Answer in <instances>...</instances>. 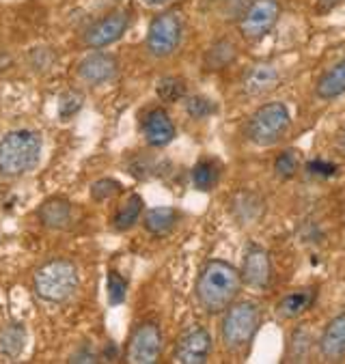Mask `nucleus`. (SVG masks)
<instances>
[{
  "label": "nucleus",
  "mask_w": 345,
  "mask_h": 364,
  "mask_svg": "<svg viewBox=\"0 0 345 364\" xmlns=\"http://www.w3.org/2000/svg\"><path fill=\"white\" fill-rule=\"evenodd\" d=\"M242 278L240 272L229 265L227 261H207L201 269V276L196 280V298L203 311L207 313H223L227 311L235 296L240 294Z\"/></svg>",
  "instance_id": "obj_1"
},
{
  "label": "nucleus",
  "mask_w": 345,
  "mask_h": 364,
  "mask_svg": "<svg viewBox=\"0 0 345 364\" xmlns=\"http://www.w3.org/2000/svg\"><path fill=\"white\" fill-rule=\"evenodd\" d=\"M41 156V138L31 129H16L0 140V175L20 177L33 171Z\"/></svg>",
  "instance_id": "obj_2"
},
{
  "label": "nucleus",
  "mask_w": 345,
  "mask_h": 364,
  "mask_svg": "<svg viewBox=\"0 0 345 364\" xmlns=\"http://www.w3.org/2000/svg\"><path fill=\"white\" fill-rule=\"evenodd\" d=\"M35 294L52 304L67 302L78 289V269L67 259H52L35 272Z\"/></svg>",
  "instance_id": "obj_3"
},
{
  "label": "nucleus",
  "mask_w": 345,
  "mask_h": 364,
  "mask_svg": "<svg viewBox=\"0 0 345 364\" xmlns=\"http://www.w3.org/2000/svg\"><path fill=\"white\" fill-rule=\"evenodd\" d=\"M259 321H261V311L257 304H253V302L231 304L225 313V319H223V343H225V347L231 351L244 349L253 341V336L259 328Z\"/></svg>",
  "instance_id": "obj_4"
},
{
  "label": "nucleus",
  "mask_w": 345,
  "mask_h": 364,
  "mask_svg": "<svg viewBox=\"0 0 345 364\" xmlns=\"http://www.w3.org/2000/svg\"><path fill=\"white\" fill-rule=\"evenodd\" d=\"M292 123L290 110L285 104L281 102H272L261 106L246 125V136L255 142L261 144V147H267V144H274L276 140H281L283 134L287 132Z\"/></svg>",
  "instance_id": "obj_5"
},
{
  "label": "nucleus",
  "mask_w": 345,
  "mask_h": 364,
  "mask_svg": "<svg viewBox=\"0 0 345 364\" xmlns=\"http://www.w3.org/2000/svg\"><path fill=\"white\" fill-rule=\"evenodd\" d=\"M181 33H184V26L177 14L166 11V14L156 16L149 24L147 39H145L149 54L158 58L171 56L181 43Z\"/></svg>",
  "instance_id": "obj_6"
},
{
  "label": "nucleus",
  "mask_w": 345,
  "mask_h": 364,
  "mask_svg": "<svg viewBox=\"0 0 345 364\" xmlns=\"http://www.w3.org/2000/svg\"><path fill=\"white\" fill-rule=\"evenodd\" d=\"M279 16H281V7L276 0H253L240 20L242 37L248 41H259L272 31Z\"/></svg>",
  "instance_id": "obj_7"
},
{
  "label": "nucleus",
  "mask_w": 345,
  "mask_h": 364,
  "mask_svg": "<svg viewBox=\"0 0 345 364\" xmlns=\"http://www.w3.org/2000/svg\"><path fill=\"white\" fill-rule=\"evenodd\" d=\"M162 334L156 323H141L129 338L127 360L134 364H154L160 358Z\"/></svg>",
  "instance_id": "obj_8"
},
{
  "label": "nucleus",
  "mask_w": 345,
  "mask_h": 364,
  "mask_svg": "<svg viewBox=\"0 0 345 364\" xmlns=\"http://www.w3.org/2000/svg\"><path fill=\"white\" fill-rule=\"evenodd\" d=\"M127 26H129V16L125 11H112L87 28L85 43L93 50L106 48V46L115 43L117 39H121L123 33L127 31Z\"/></svg>",
  "instance_id": "obj_9"
},
{
  "label": "nucleus",
  "mask_w": 345,
  "mask_h": 364,
  "mask_svg": "<svg viewBox=\"0 0 345 364\" xmlns=\"http://www.w3.org/2000/svg\"><path fill=\"white\" fill-rule=\"evenodd\" d=\"M210 353H212L210 332L203 328H194L179 338V343L173 351V358H175V362H181V364H203V362H207Z\"/></svg>",
  "instance_id": "obj_10"
},
{
  "label": "nucleus",
  "mask_w": 345,
  "mask_h": 364,
  "mask_svg": "<svg viewBox=\"0 0 345 364\" xmlns=\"http://www.w3.org/2000/svg\"><path fill=\"white\" fill-rule=\"evenodd\" d=\"M115 74H117V60L104 52H93L87 58H83L78 65V78L91 87L112 80Z\"/></svg>",
  "instance_id": "obj_11"
},
{
  "label": "nucleus",
  "mask_w": 345,
  "mask_h": 364,
  "mask_svg": "<svg viewBox=\"0 0 345 364\" xmlns=\"http://www.w3.org/2000/svg\"><path fill=\"white\" fill-rule=\"evenodd\" d=\"M240 278L253 289H265L270 282V257L263 248H248Z\"/></svg>",
  "instance_id": "obj_12"
},
{
  "label": "nucleus",
  "mask_w": 345,
  "mask_h": 364,
  "mask_svg": "<svg viewBox=\"0 0 345 364\" xmlns=\"http://www.w3.org/2000/svg\"><path fill=\"white\" fill-rule=\"evenodd\" d=\"M143 136L152 147H166L175 138V125L166 110L156 108L143 119Z\"/></svg>",
  "instance_id": "obj_13"
},
{
  "label": "nucleus",
  "mask_w": 345,
  "mask_h": 364,
  "mask_svg": "<svg viewBox=\"0 0 345 364\" xmlns=\"http://www.w3.org/2000/svg\"><path fill=\"white\" fill-rule=\"evenodd\" d=\"M279 80H281V74H279V69H276L274 65L257 63L246 71L242 87H244V91L248 95H263V93L272 91L276 85H279Z\"/></svg>",
  "instance_id": "obj_14"
},
{
  "label": "nucleus",
  "mask_w": 345,
  "mask_h": 364,
  "mask_svg": "<svg viewBox=\"0 0 345 364\" xmlns=\"http://www.w3.org/2000/svg\"><path fill=\"white\" fill-rule=\"evenodd\" d=\"M37 218L39 223L48 229H67L72 225V205H69L65 198H48L39 205L37 209Z\"/></svg>",
  "instance_id": "obj_15"
},
{
  "label": "nucleus",
  "mask_w": 345,
  "mask_h": 364,
  "mask_svg": "<svg viewBox=\"0 0 345 364\" xmlns=\"http://www.w3.org/2000/svg\"><path fill=\"white\" fill-rule=\"evenodd\" d=\"M319 349H322V355L328 360H339L345 355V315L334 317L326 326L322 341H319Z\"/></svg>",
  "instance_id": "obj_16"
},
{
  "label": "nucleus",
  "mask_w": 345,
  "mask_h": 364,
  "mask_svg": "<svg viewBox=\"0 0 345 364\" xmlns=\"http://www.w3.org/2000/svg\"><path fill=\"white\" fill-rule=\"evenodd\" d=\"M345 93V58L330 67L317 82V97L319 100H334Z\"/></svg>",
  "instance_id": "obj_17"
},
{
  "label": "nucleus",
  "mask_w": 345,
  "mask_h": 364,
  "mask_svg": "<svg viewBox=\"0 0 345 364\" xmlns=\"http://www.w3.org/2000/svg\"><path fill=\"white\" fill-rule=\"evenodd\" d=\"M26 345V330L20 323H9L0 330V355L16 360Z\"/></svg>",
  "instance_id": "obj_18"
},
{
  "label": "nucleus",
  "mask_w": 345,
  "mask_h": 364,
  "mask_svg": "<svg viewBox=\"0 0 345 364\" xmlns=\"http://www.w3.org/2000/svg\"><path fill=\"white\" fill-rule=\"evenodd\" d=\"M179 220V213L173 207H156L145 213V229L154 235H166Z\"/></svg>",
  "instance_id": "obj_19"
},
{
  "label": "nucleus",
  "mask_w": 345,
  "mask_h": 364,
  "mask_svg": "<svg viewBox=\"0 0 345 364\" xmlns=\"http://www.w3.org/2000/svg\"><path fill=\"white\" fill-rule=\"evenodd\" d=\"M315 298V289H304V291H296V294H290L281 300L279 304V315L285 319H294L298 315H302Z\"/></svg>",
  "instance_id": "obj_20"
},
{
  "label": "nucleus",
  "mask_w": 345,
  "mask_h": 364,
  "mask_svg": "<svg viewBox=\"0 0 345 364\" xmlns=\"http://www.w3.org/2000/svg\"><path fill=\"white\" fill-rule=\"evenodd\" d=\"M218 179H221V166L214 160H201L194 166V171H192L194 188L196 190H203V192L214 190V186L218 183Z\"/></svg>",
  "instance_id": "obj_21"
},
{
  "label": "nucleus",
  "mask_w": 345,
  "mask_h": 364,
  "mask_svg": "<svg viewBox=\"0 0 345 364\" xmlns=\"http://www.w3.org/2000/svg\"><path fill=\"white\" fill-rule=\"evenodd\" d=\"M141 213H143V198L134 194L121 205V209L112 218V225L117 231H127L129 227H134V223L138 220V215Z\"/></svg>",
  "instance_id": "obj_22"
},
{
  "label": "nucleus",
  "mask_w": 345,
  "mask_h": 364,
  "mask_svg": "<svg viewBox=\"0 0 345 364\" xmlns=\"http://www.w3.org/2000/svg\"><path fill=\"white\" fill-rule=\"evenodd\" d=\"M83 104H85V95L80 91H65L58 97V117H60V121L74 119L80 112Z\"/></svg>",
  "instance_id": "obj_23"
},
{
  "label": "nucleus",
  "mask_w": 345,
  "mask_h": 364,
  "mask_svg": "<svg viewBox=\"0 0 345 364\" xmlns=\"http://www.w3.org/2000/svg\"><path fill=\"white\" fill-rule=\"evenodd\" d=\"M156 93L162 102H179L186 95V80L181 78H162L156 87Z\"/></svg>",
  "instance_id": "obj_24"
},
{
  "label": "nucleus",
  "mask_w": 345,
  "mask_h": 364,
  "mask_svg": "<svg viewBox=\"0 0 345 364\" xmlns=\"http://www.w3.org/2000/svg\"><path fill=\"white\" fill-rule=\"evenodd\" d=\"M235 56V48L229 41H218L210 52H207L205 63L210 65V69H221L225 65H229Z\"/></svg>",
  "instance_id": "obj_25"
},
{
  "label": "nucleus",
  "mask_w": 345,
  "mask_h": 364,
  "mask_svg": "<svg viewBox=\"0 0 345 364\" xmlns=\"http://www.w3.org/2000/svg\"><path fill=\"white\" fill-rule=\"evenodd\" d=\"M127 168H129V173H132L134 177H138V179H149V177L156 175V171H160L158 160H156L154 156H143V154H141V156H134Z\"/></svg>",
  "instance_id": "obj_26"
},
{
  "label": "nucleus",
  "mask_w": 345,
  "mask_h": 364,
  "mask_svg": "<svg viewBox=\"0 0 345 364\" xmlns=\"http://www.w3.org/2000/svg\"><path fill=\"white\" fill-rule=\"evenodd\" d=\"M186 110H188V114H190L192 119H207L210 114L216 112V106H214L212 100H207V97H203V95H192V97H188V102H186Z\"/></svg>",
  "instance_id": "obj_27"
},
{
  "label": "nucleus",
  "mask_w": 345,
  "mask_h": 364,
  "mask_svg": "<svg viewBox=\"0 0 345 364\" xmlns=\"http://www.w3.org/2000/svg\"><path fill=\"white\" fill-rule=\"evenodd\" d=\"M127 294V280L119 272H108V300L110 304H121Z\"/></svg>",
  "instance_id": "obj_28"
},
{
  "label": "nucleus",
  "mask_w": 345,
  "mask_h": 364,
  "mask_svg": "<svg viewBox=\"0 0 345 364\" xmlns=\"http://www.w3.org/2000/svg\"><path fill=\"white\" fill-rule=\"evenodd\" d=\"M274 171L279 173L281 177H285V179L294 177L296 171H298V154L292 151V149L283 151L279 158H276V162H274Z\"/></svg>",
  "instance_id": "obj_29"
},
{
  "label": "nucleus",
  "mask_w": 345,
  "mask_h": 364,
  "mask_svg": "<svg viewBox=\"0 0 345 364\" xmlns=\"http://www.w3.org/2000/svg\"><path fill=\"white\" fill-rule=\"evenodd\" d=\"M121 190V183L115 181V179H100L91 186V198L93 200H108L112 198L115 194H119Z\"/></svg>",
  "instance_id": "obj_30"
},
{
  "label": "nucleus",
  "mask_w": 345,
  "mask_h": 364,
  "mask_svg": "<svg viewBox=\"0 0 345 364\" xmlns=\"http://www.w3.org/2000/svg\"><path fill=\"white\" fill-rule=\"evenodd\" d=\"M307 171L311 175H319V177H332L336 173V166L330 164V162H324V160H313L307 164Z\"/></svg>",
  "instance_id": "obj_31"
},
{
  "label": "nucleus",
  "mask_w": 345,
  "mask_h": 364,
  "mask_svg": "<svg viewBox=\"0 0 345 364\" xmlns=\"http://www.w3.org/2000/svg\"><path fill=\"white\" fill-rule=\"evenodd\" d=\"M339 3H341V0H317V11L319 14H326L330 9H334Z\"/></svg>",
  "instance_id": "obj_32"
},
{
  "label": "nucleus",
  "mask_w": 345,
  "mask_h": 364,
  "mask_svg": "<svg viewBox=\"0 0 345 364\" xmlns=\"http://www.w3.org/2000/svg\"><path fill=\"white\" fill-rule=\"evenodd\" d=\"M69 362H95V355L89 353V351H78L76 355H72V360Z\"/></svg>",
  "instance_id": "obj_33"
},
{
  "label": "nucleus",
  "mask_w": 345,
  "mask_h": 364,
  "mask_svg": "<svg viewBox=\"0 0 345 364\" xmlns=\"http://www.w3.org/2000/svg\"><path fill=\"white\" fill-rule=\"evenodd\" d=\"M147 5H162V3H166V0H145Z\"/></svg>",
  "instance_id": "obj_34"
}]
</instances>
